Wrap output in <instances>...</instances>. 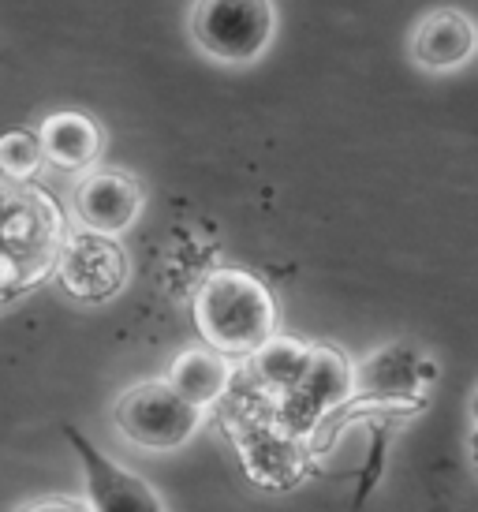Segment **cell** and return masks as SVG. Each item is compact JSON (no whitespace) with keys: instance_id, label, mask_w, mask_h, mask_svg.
I'll use <instances>...</instances> for the list:
<instances>
[{"instance_id":"obj_11","label":"cell","mask_w":478,"mask_h":512,"mask_svg":"<svg viewBox=\"0 0 478 512\" xmlns=\"http://www.w3.org/2000/svg\"><path fill=\"white\" fill-rule=\"evenodd\" d=\"M355 389H359L355 385V367L344 359V352L329 348V344H314L307 378L296 385V393L310 404V412L322 419L325 412L340 408Z\"/></svg>"},{"instance_id":"obj_14","label":"cell","mask_w":478,"mask_h":512,"mask_svg":"<svg viewBox=\"0 0 478 512\" xmlns=\"http://www.w3.org/2000/svg\"><path fill=\"white\" fill-rule=\"evenodd\" d=\"M42 165H49V161H45V143L38 131H4V139H0V172H4V180H30V176H38Z\"/></svg>"},{"instance_id":"obj_12","label":"cell","mask_w":478,"mask_h":512,"mask_svg":"<svg viewBox=\"0 0 478 512\" xmlns=\"http://www.w3.org/2000/svg\"><path fill=\"white\" fill-rule=\"evenodd\" d=\"M419 367L422 356L408 348H381L355 370V385L359 393H381V397H419Z\"/></svg>"},{"instance_id":"obj_1","label":"cell","mask_w":478,"mask_h":512,"mask_svg":"<svg viewBox=\"0 0 478 512\" xmlns=\"http://www.w3.org/2000/svg\"><path fill=\"white\" fill-rule=\"evenodd\" d=\"M198 337L225 352V356H247L251 359L269 337H277V299L254 273L225 266L213 270L195 292L191 303Z\"/></svg>"},{"instance_id":"obj_2","label":"cell","mask_w":478,"mask_h":512,"mask_svg":"<svg viewBox=\"0 0 478 512\" xmlns=\"http://www.w3.org/2000/svg\"><path fill=\"white\" fill-rule=\"evenodd\" d=\"M64 217L57 202L30 180L4 184V288L15 292L23 285H38L53 273L64 255Z\"/></svg>"},{"instance_id":"obj_3","label":"cell","mask_w":478,"mask_h":512,"mask_svg":"<svg viewBox=\"0 0 478 512\" xmlns=\"http://www.w3.org/2000/svg\"><path fill=\"white\" fill-rule=\"evenodd\" d=\"M191 42L202 57L225 68H251L277 38L273 0H195L187 15Z\"/></svg>"},{"instance_id":"obj_8","label":"cell","mask_w":478,"mask_h":512,"mask_svg":"<svg viewBox=\"0 0 478 512\" xmlns=\"http://www.w3.org/2000/svg\"><path fill=\"white\" fill-rule=\"evenodd\" d=\"M478 53L475 19L460 8H434L411 27L408 57L426 75L460 72L467 60Z\"/></svg>"},{"instance_id":"obj_15","label":"cell","mask_w":478,"mask_h":512,"mask_svg":"<svg viewBox=\"0 0 478 512\" xmlns=\"http://www.w3.org/2000/svg\"><path fill=\"white\" fill-rule=\"evenodd\" d=\"M389 438H393V430H389V419L381 415V419H374L370 423V456H366L363 464V483H359V490H355L352 498V509L359 512L366 505V498L374 494V486L381 483V475H385V453H389Z\"/></svg>"},{"instance_id":"obj_16","label":"cell","mask_w":478,"mask_h":512,"mask_svg":"<svg viewBox=\"0 0 478 512\" xmlns=\"http://www.w3.org/2000/svg\"><path fill=\"white\" fill-rule=\"evenodd\" d=\"M19 512H94V509H90V501H79V498H42L23 505Z\"/></svg>"},{"instance_id":"obj_17","label":"cell","mask_w":478,"mask_h":512,"mask_svg":"<svg viewBox=\"0 0 478 512\" xmlns=\"http://www.w3.org/2000/svg\"><path fill=\"white\" fill-rule=\"evenodd\" d=\"M471 423H475V434H471V445H475V460H478V393L471 397Z\"/></svg>"},{"instance_id":"obj_6","label":"cell","mask_w":478,"mask_h":512,"mask_svg":"<svg viewBox=\"0 0 478 512\" xmlns=\"http://www.w3.org/2000/svg\"><path fill=\"white\" fill-rule=\"evenodd\" d=\"M60 285L68 288L75 299L86 303H101V299L116 296L127 281V255L116 243V236L94 232V228H79L68 236L64 255H60Z\"/></svg>"},{"instance_id":"obj_7","label":"cell","mask_w":478,"mask_h":512,"mask_svg":"<svg viewBox=\"0 0 478 512\" xmlns=\"http://www.w3.org/2000/svg\"><path fill=\"white\" fill-rule=\"evenodd\" d=\"M142 202H146L142 184L124 169H90L71 191V210L79 225L105 236H124L139 221Z\"/></svg>"},{"instance_id":"obj_13","label":"cell","mask_w":478,"mask_h":512,"mask_svg":"<svg viewBox=\"0 0 478 512\" xmlns=\"http://www.w3.org/2000/svg\"><path fill=\"white\" fill-rule=\"evenodd\" d=\"M310 352H314V344H299V341H292V337H281V333H277V337H269V341L254 352L251 367L262 385L296 389V385L307 378Z\"/></svg>"},{"instance_id":"obj_4","label":"cell","mask_w":478,"mask_h":512,"mask_svg":"<svg viewBox=\"0 0 478 512\" xmlns=\"http://www.w3.org/2000/svg\"><path fill=\"white\" fill-rule=\"evenodd\" d=\"M202 412L206 408L180 397L165 378V382H142L127 389L124 397L116 400L113 419L120 434L135 445L150 449V453H172L198 434Z\"/></svg>"},{"instance_id":"obj_9","label":"cell","mask_w":478,"mask_h":512,"mask_svg":"<svg viewBox=\"0 0 478 512\" xmlns=\"http://www.w3.org/2000/svg\"><path fill=\"white\" fill-rule=\"evenodd\" d=\"M38 135L45 143V161L60 172H90L98 165L101 150H105L101 124L94 116L75 113V109L49 113L38 124Z\"/></svg>"},{"instance_id":"obj_10","label":"cell","mask_w":478,"mask_h":512,"mask_svg":"<svg viewBox=\"0 0 478 512\" xmlns=\"http://www.w3.org/2000/svg\"><path fill=\"white\" fill-rule=\"evenodd\" d=\"M169 385L187 397L198 408H213L217 400L228 393V382H232V356L217 352L210 344L202 348H187L169 363Z\"/></svg>"},{"instance_id":"obj_5","label":"cell","mask_w":478,"mask_h":512,"mask_svg":"<svg viewBox=\"0 0 478 512\" xmlns=\"http://www.w3.org/2000/svg\"><path fill=\"white\" fill-rule=\"evenodd\" d=\"M64 438H68L71 453L83 468L86 501L94 512H165L154 486L139 479L131 468H124L120 460H113L109 453H101L79 427L68 423Z\"/></svg>"}]
</instances>
